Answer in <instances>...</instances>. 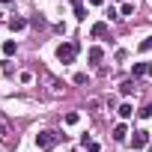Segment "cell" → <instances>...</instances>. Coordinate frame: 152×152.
Segmentation results:
<instances>
[{"label":"cell","mask_w":152,"mask_h":152,"mask_svg":"<svg viewBox=\"0 0 152 152\" xmlns=\"http://www.w3.org/2000/svg\"><path fill=\"white\" fill-rule=\"evenodd\" d=\"M87 57H90V63H102L104 51H102V48H90V51H87Z\"/></svg>","instance_id":"cell-8"},{"label":"cell","mask_w":152,"mask_h":152,"mask_svg":"<svg viewBox=\"0 0 152 152\" xmlns=\"http://www.w3.org/2000/svg\"><path fill=\"white\" fill-rule=\"evenodd\" d=\"M96 39H102V36H107V24L104 21H99V24H93V30H90Z\"/></svg>","instance_id":"cell-7"},{"label":"cell","mask_w":152,"mask_h":152,"mask_svg":"<svg viewBox=\"0 0 152 152\" xmlns=\"http://www.w3.org/2000/svg\"><path fill=\"white\" fill-rule=\"evenodd\" d=\"M0 3H9V0H0Z\"/></svg>","instance_id":"cell-21"},{"label":"cell","mask_w":152,"mask_h":152,"mask_svg":"<svg viewBox=\"0 0 152 152\" xmlns=\"http://www.w3.org/2000/svg\"><path fill=\"white\" fill-rule=\"evenodd\" d=\"M60 140H63V134H57V131H39L36 134V146L39 149H54Z\"/></svg>","instance_id":"cell-2"},{"label":"cell","mask_w":152,"mask_h":152,"mask_svg":"<svg viewBox=\"0 0 152 152\" xmlns=\"http://www.w3.org/2000/svg\"><path fill=\"white\" fill-rule=\"evenodd\" d=\"M131 113H134V107H131L128 102H125V104H119V116H122V119H128Z\"/></svg>","instance_id":"cell-14"},{"label":"cell","mask_w":152,"mask_h":152,"mask_svg":"<svg viewBox=\"0 0 152 152\" xmlns=\"http://www.w3.org/2000/svg\"><path fill=\"white\" fill-rule=\"evenodd\" d=\"M15 51H18V45H15L12 39H6V42H3V54H6V57H12Z\"/></svg>","instance_id":"cell-11"},{"label":"cell","mask_w":152,"mask_h":152,"mask_svg":"<svg viewBox=\"0 0 152 152\" xmlns=\"http://www.w3.org/2000/svg\"><path fill=\"white\" fill-rule=\"evenodd\" d=\"M72 9H75V18L84 21L87 18V9H84V0H72Z\"/></svg>","instance_id":"cell-6"},{"label":"cell","mask_w":152,"mask_h":152,"mask_svg":"<svg viewBox=\"0 0 152 152\" xmlns=\"http://www.w3.org/2000/svg\"><path fill=\"white\" fill-rule=\"evenodd\" d=\"M125 137H128V128H125V122H119L113 128V140H125Z\"/></svg>","instance_id":"cell-9"},{"label":"cell","mask_w":152,"mask_h":152,"mask_svg":"<svg viewBox=\"0 0 152 152\" xmlns=\"http://www.w3.org/2000/svg\"><path fill=\"white\" fill-rule=\"evenodd\" d=\"M0 140H3V143L12 140V125H9V119H6L3 113H0Z\"/></svg>","instance_id":"cell-3"},{"label":"cell","mask_w":152,"mask_h":152,"mask_svg":"<svg viewBox=\"0 0 152 152\" xmlns=\"http://www.w3.org/2000/svg\"><path fill=\"white\" fill-rule=\"evenodd\" d=\"M90 3H93V6H102V3H104V0H90Z\"/></svg>","instance_id":"cell-20"},{"label":"cell","mask_w":152,"mask_h":152,"mask_svg":"<svg viewBox=\"0 0 152 152\" xmlns=\"http://www.w3.org/2000/svg\"><path fill=\"white\" fill-rule=\"evenodd\" d=\"M152 75V63H134V78H149Z\"/></svg>","instance_id":"cell-5"},{"label":"cell","mask_w":152,"mask_h":152,"mask_svg":"<svg viewBox=\"0 0 152 152\" xmlns=\"http://www.w3.org/2000/svg\"><path fill=\"white\" fill-rule=\"evenodd\" d=\"M99 149H102L99 143H90V146H87V152H99Z\"/></svg>","instance_id":"cell-19"},{"label":"cell","mask_w":152,"mask_h":152,"mask_svg":"<svg viewBox=\"0 0 152 152\" xmlns=\"http://www.w3.org/2000/svg\"><path fill=\"white\" fill-rule=\"evenodd\" d=\"M78 119H81V116L75 113V110H69V113L63 116V122H66V125H78Z\"/></svg>","instance_id":"cell-12"},{"label":"cell","mask_w":152,"mask_h":152,"mask_svg":"<svg viewBox=\"0 0 152 152\" xmlns=\"http://www.w3.org/2000/svg\"><path fill=\"white\" fill-rule=\"evenodd\" d=\"M9 27H12V33H15V30H24V27H27V21L15 15V18H9Z\"/></svg>","instance_id":"cell-10"},{"label":"cell","mask_w":152,"mask_h":152,"mask_svg":"<svg viewBox=\"0 0 152 152\" xmlns=\"http://www.w3.org/2000/svg\"><path fill=\"white\" fill-rule=\"evenodd\" d=\"M78 48H81L78 42H63V45L57 48V60H60L63 66H66V63H75V57H78Z\"/></svg>","instance_id":"cell-1"},{"label":"cell","mask_w":152,"mask_h":152,"mask_svg":"<svg viewBox=\"0 0 152 152\" xmlns=\"http://www.w3.org/2000/svg\"><path fill=\"white\" fill-rule=\"evenodd\" d=\"M149 143V131H134V137H131V146L134 149H143Z\"/></svg>","instance_id":"cell-4"},{"label":"cell","mask_w":152,"mask_h":152,"mask_svg":"<svg viewBox=\"0 0 152 152\" xmlns=\"http://www.w3.org/2000/svg\"><path fill=\"white\" fill-rule=\"evenodd\" d=\"M113 3H116V0H113Z\"/></svg>","instance_id":"cell-22"},{"label":"cell","mask_w":152,"mask_h":152,"mask_svg":"<svg viewBox=\"0 0 152 152\" xmlns=\"http://www.w3.org/2000/svg\"><path fill=\"white\" fill-rule=\"evenodd\" d=\"M119 93H122V96H131V93H134V81H125V84H119Z\"/></svg>","instance_id":"cell-13"},{"label":"cell","mask_w":152,"mask_h":152,"mask_svg":"<svg viewBox=\"0 0 152 152\" xmlns=\"http://www.w3.org/2000/svg\"><path fill=\"white\" fill-rule=\"evenodd\" d=\"M140 51H143V54H146V51H152V36H149V39H143V42H140Z\"/></svg>","instance_id":"cell-16"},{"label":"cell","mask_w":152,"mask_h":152,"mask_svg":"<svg viewBox=\"0 0 152 152\" xmlns=\"http://www.w3.org/2000/svg\"><path fill=\"white\" fill-rule=\"evenodd\" d=\"M137 113H140L143 119H149V116H152V104H146V107H143V110H137Z\"/></svg>","instance_id":"cell-17"},{"label":"cell","mask_w":152,"mask_h":152,"mask_svg":"<svg viewBox=\"0 0 152 152\" xmlns=\"http://www.w3.org/2000/svg\"><path fill=\"white\" fill-rule=\"evenodd\" d=\"M87 81H90V78H87L84 72H78V75H75V84H87Z\"/></svg>","instance_id":"cell-18"},{"label":"cell","mask_w":152,"mask_h":152,"mask_svg":"<svg viewBox=\"0 0 152 152\" xmlns=\"http://www.w3.org/2000/svg\"><path fill=\"white\" fill-rule=\"evenodd\" d=\"M131 12H134V3H122V9H119V18H122V15H131Z\"/></svg>","instance_id":"cell-15"}]
</instances>
